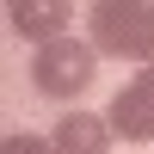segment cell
I'll return each mask as SVG.
<instances>
[{
	"label": "cell",
	"mask_w": 154,
	"mask_h": 154,
	"mask_svg": "<svg viewBox=\"0 0 154 154\" xmlns=\"http://www.w3.org/2000/svg\"><path fill=\"white\" fill-rule=\"evenodd\" d=\"M0 154H56L43 142V136H6V142H0Z\"/></svg>",
	"instance_id": "cell-6"
},
{
	"label": "cell",
	"mask_w": 154,
	"mask_h": 154,
	"mask_svg": "<svg viewBox=\"0 0 154 154\" xmlns=\"http://www.w3.org/2000/svg\"><path fill=\"white\" fill-rule=\"evenodd\" d=\"M86 31H93L86 43L99 56L154 68V0H99L86 12Z\"/></svg>",
	"instance_id": "cell-1"
},
{
	"label": "cell",
	"mask_w": 154,
	"mask_h": 154,
	"mask_svg": "<svg viewBox=\"0 0 154 154\" xmlns=\"http://www.w3.org/2000/svg\"><path fill=\"white\" fill-rule=\"evenodd\" d=\"M105 117H111V136H123V142H154V68H136L111 93Z\"/></svg>",
	"instance_id": "cell-3"
},
{
	"label": "cell",
	"mask_w": 154,
	"mask_h": 154,
	"mask_svg": "<svg viewBox=\"0 0 154 154\" xmlns=\"http://www.w3.org/2000/svg\"><path fill=\"white\" fill-rule=\"evenodd\" d=\"M99 80V49L80 43V37H62V43H43L31 56V86L43 99H62V105H74V99L86 93V86ZM80 111V105H74Z\"/></svg>",
	"instance_id": "cell-2"
},
{
	"label": "cell",
	"mask_w": 154,
	"mask_h": 154,
	"mask_svg": "<svg viewBox=\"0 0 154 154\" xmlns=\"http://www.w3.org/2000/svg\"><path fill=\"white\" fill-rule=\"evenodd\" d=\"M111 117L105 111H68V117H56V130H49V148L56 154H111Z\"/></svg>",
	"instance_id": "cell-5"
},
{
	"label": "cell",
	"mask_w": 154,
	"mask_h": 154,
	"mask_svg": "<svg viewBox=\"0 0 154 154\" xmlns=\"http://www.w3.org/2000/svg\"><path fill=\"white\" fill-rule=\"evenodd\" d=\"M68 19H74L68 0H6V25H12V37H25V43H37V49L74 37Z\"/></svg>",
	"instance_id": "cell-4"
}]
</instances>
